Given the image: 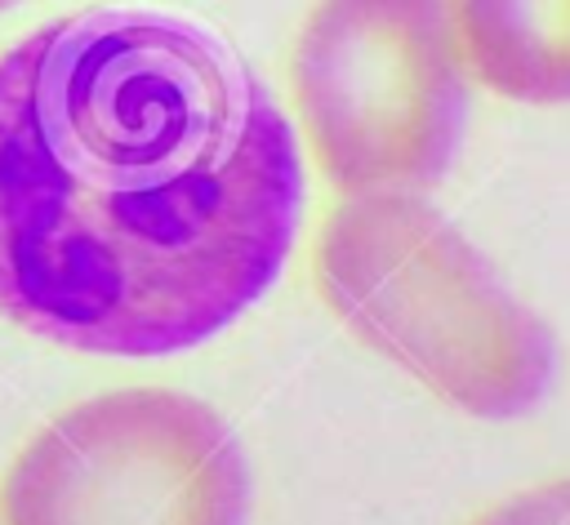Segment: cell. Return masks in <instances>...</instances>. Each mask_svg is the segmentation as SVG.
<instances>
[{"label": "cell", "instance_id": "cell-1", "mask_svg": "<svg viewBox=\"0 0 570 525\" xmlns=\"http://www.w3.org/2000/svg\"><path fill=\"white\" fill-rule=\"evenodd\" d=\"M303 209L298 138L214 27L85 9L0 53V316L151 360L240 320Z\"/></svg>", "mask_w": 570, "mask_h": 525}, {"label": "cell", "instance_id": "cell-2", "mask_svg": "<svg viewBox=\"0 0 570 525\" xmlns=\"http://www.w3.org/2000/svg\"><path fill=\"white\" fill-rule=\"evenodd\" d=\"M312 267L343 329L459 414L508 423L543 405L552 329L423 191L343 196Z\"/></svg>", "mask_w": 570, "mask_h": 525}, {"label": "cell", "instance_id": "cell-3", "mask_svg": "<svg viewBox=\"0 0 570 525\" xmlns=\"http://www.w3.org/2000/svg\"><path fill=\"white\" fill-rule=\"evenodd\" d=\"M289 89L334 191L436 187L468 129L450 0H316L294 36Z\"/></svg>", "mask_w": 570, "mask_h": 525}, {"label": "cell", "instance_id": "cell-4", "mask_svg": "<svg viewBox=\"0 0 570 525\" xmlns=\"http://www.w3.org/2000/svg\"><path fill=\"white\" fill-rule=\"evenodd\" d=\"M249 458L227 418L174 387L62 409L13 458L4 525H249Z\"/></svg>", "mask_w": 570, "mask_h": 525}, {"label": "cell", "instance_id": "cell-5", "mask_svg": "<svg viewBox=\"0 0 570 525\" xmlns=\"http://www.w3.org/2000/svg\"><path fill=\"white\" fill-rule=\"evenodd\" d=\"M463 71L521 107H570V0H450Z\"/></svg>", "mask_w": 570, "mask_h": 525}, {"label": "cell", "instance_id": "cell-6", "mask_svg": "<svg viewBox=\"0 0 570 525\" xmlns=\"http://www.w3.org/2000/svg\"><path fill=\"white\" fill-rule=\"evenodd\" d=\"M468 525H570V476L521 489V494L485 507Z\"/></svg>", "mask_w": 570, "mask_h": 525}, {"label": "cell", "instance_id": "cell-7", "mask_svg": "<svg viewBox=\"0 0 570 525\" xmlns=\"http://www.w3.org/2000/svg\"><path fill=\"white\" fill-rule=\"evenodd\" d=\"M13 4H18V0H0V13H4V9H13Z\"/></svg>", "mask_w": 570, "mask_h": 525}]
</instances>
